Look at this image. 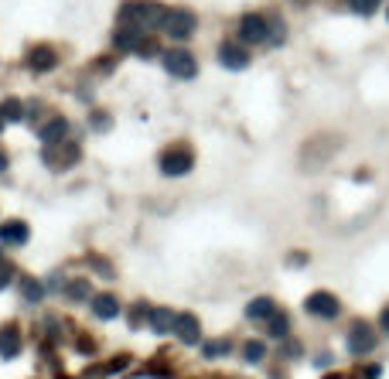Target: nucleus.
<instances>
[{"label":"nucleus","instance_id":"26","mask_svg":"<svg viewBox=\"0 0 389 379\" xmlns=\"http://www.w3.org/2000/svg\"><path fill=\"white\" fill-rule=\"evenodd\" d=\"M143 318H147V308L137 304V308H133V315H130V325H143Z\"/></svg>","mask_w":389,"mask_h":379},{"label":"nucleus","instance_id":"30","mask_svg":"<svg viewBox=\"0 0 389 379\" xmlns=\"http://www.w3.org/2000/svg\"><path fill=\"white\" fill-rule=\"evenodd\" d=\"M0 130H4V116H0Z\"/></svg>","mask_w":389,"mask_h":379},{"label":"nucleus","instance_id":"32","mask_svg":"<svg viewBox=\"0 0 389 379\" xmlns=\"http://www.w3.org/2000/svg\"><path fill=\"white\" fill-rule=\"evenodd\" d=\"M297 4H304V0H297Z\"/></svg>","mask_w":389,"mask_h":379},{"label":"nucleus","instance_id":"31","mask_svg":"<svg viewBox=\"0 0 389 379\" xmlns=\"http://www.w3.org/2000/svg\"><path fill=\"white\" fill-rule=\"evenodd\" d=\"M331 379H342V376H331Z\"/></svg>","mask_w":389,"mask_h":379},{"label":"nucleus","instance_id":"4","mask_svg":"<svg viewBox=\"0 0 389 379\" xmlns=\"http://www.w3.org/2000/svg\"><path fill=\"white\" fill-rule=\"evenodd\" d=\"M375 332H373V325H365V321H355L352 328H348V352L352 355H369L375 348Z\"/></svg>","mask_w":389,"mask_h":379},{"label":"nucleus","instance_id":"16","mask_svg":"<svg viewBox=\"0 0 389 379\" xmlns=\"http://www.w3.org/2000/svg\"><path fill=\"white\" fill-rule=\"evenodd\" d=\"M93 311H96V318H116L120 315V300L113 298V294H96L93 298Z\"/></svg>","mask_w":389,"mask_h":379},{"label":"nucleus","instance_id":"18","mask_svg":"<svg viewBox=\"0 0 389 379\" xmlns=\"http://www.w3.org/2000/svg\"><path fill=\"white\" fill-rule=\"evenodd\" d=\"M287 332H291V318L283 315V311H277V315L266 321V335L270 338H287Z\"/></svg>","mask_w":389,"mask_h":379},{"label":"nucleus","instance_id":"12","mask_svg":"<svg viewBox=\"0 0 389 379\" xmlns=\"http://www.w3.org/2000/svg\"><path fill=\"white\" fill-rule=\"evenodd\" d=\"M218 62L226 65V69H233V72H239V69H246L249 65V51L246 48H239V45H222Z\"/></svg>","mask_w":389,"mask_h":379},{"label":"nucleus","instance_id":"29","mask_svg":"<svg viewBox=\"0 0 389 379\" xmlns=\"http://www.w3.org/2000/svg\"><path fill=\"white\" fill-rule=\"evenodd\" d=\"M0 171H7V154L0 151Z\"/></svg>","mask_w":389,"mask_h":379},{"label":"nucleus","instance_id":"7","mask_svg":"<svg viewBox=\"0 0 389 379\" xmlns=\"http://www.w3.org/2000/svg\"><path fill=\"white\" fill-rule=\"evenodd\" d=\"M164 31L171 34L174 41H185L188 34L195 31V14L191 11H171L168 21H164Z\"/></svg>","mask_w":389,"mask_h":379},{"label":"nucleus","instance_id":"8","mask_svg":"<svg viewBox=\"0 0 389 379\" xmlns=\"http://www.w3.org/2000/svg\"><path fill=\"white\" fill-rule=\"evenodd\" d=\"M72 161H79V147L76 143H48L45 151V164H51V168H69Z\"/></svg>","mask_w":389,"mask_h":379},{"label":"nucleus","instance_id":"13","mask_svg":"<svg viewBox=\"0 0 389 379\" xmlns=\"http://www.w3.org/2000/svg\"><path fill=\"white\" fill-rule=\"evenodd\" d=\"M174 332H178V338H181V342L195 345V342L202 338V325H198V318H195V315H178V325H174Z\"/></svg>","mask_w":389,"mask_h":379},{"label":"nucleus","instance_id":"20","mask_svg":"<svg viewBox=\"0 0 389 379\" xmlns=\"http://www.w3.org/2000/svg\"><path fill=\"white\" fill-rule=\"evenodd\" d=\"M0 116L4 120H24V103L21 99H4L0 103Z\"/></svg>","mask_w":389,"mask_h":379},{"label":"nucleus","instance_id":"27","mask_svg":"<svg viewBox=\"0 0 389 379\" xmlns=\"http://www.w3.org/2000/svg\"><path fill=\"white\" fill-rule=\"evenodd\" d=\"M14 277V270H11V263H0V287H7V281Z\"/></svg>","mask_w":389,"mask_h":379},{"label":"nucleus","instance_id":"25","mask_svg":"<svg viewBox=\"0 0 389 379\" xmlns=\"http://www.w3.org/2000/svg\"><path fill=\"white\" fill-rule=\"evenodd\" d=\"M229 348H233L229 342H208V345H205L202 352H205V359H218V355H226Z\"/></svg>","mask_w":389,"mask_h":379},{"label":"nucleus","instance_id":"10","mask_svg":"<svg viewBox=\"0 0 389 379\" xmlns=\"http://www.w3.org/2000/svg\"><path fill=\"white\" fill-rule=\"evenodd\" d=\"M55 62H59V55L48 45H34L31 51H28V69H31V72H48V69H55Z\"/></svg>","mask_w":389,"mask_h":379},{"label":"nucleus","instance_id":"22","mask_svg":"<svg viewBox=\"0 0 389 379\" xmlns=\"http://www.w3.org/2000/svg\"><path fill=\"white\" fill-rule=\"evenodd\" d=\"M243 355H246V363H263L266 345L263 342H246V345H243Z\"/></svg>","mask_w":389,"mask_h":379},{"label":"nucleus","instance_id":"6","mask_svg":"<svg viewBox=\"0 0 389 379\" xmlns=\"http://www.w3.org/2000/svg\"><path fill=\"white\" fill-rule=\"evenodd\" d=\"M304 308H308V315H314V318H338V311H342L338 298L328 294V290H314L311 298L304 300Z\"/></svg>","mask_w":389,"mask_h":379},{"label":"nucleus","instance_id":"2","mask_svg":"<svg viewBox=\"0 0 389 379\" xmlns=\"http://www.w3.org/2000/svg\"><path fill=\"white\" fill-rule=\"evenodd\" d=\"M164 69L171 72L174 79H195L198 62H195V55L185 51V48H171V51H164Z\"/></svg>","mask_w":389,"mask_h":379},{"label":"nucleus","instance_id":"19","mask_svg":"<svg viewBox=\"0 0 389 379\" xmlns=\"http://www.w3.org/2000/svg\"><path fill=\"white\" fill-rule=\"evenodd\" d=\"M21 294H24V300L38 304V300L45 298V284H41V281H34V277H21Z\"/></svg>","mask_w":389,"mask_h":379},{"label":"nucleus","instance_id":"14","mask_svg":"<svg viewBox=\"0 0 389 379\" xmlns=\"http://www.w3.org/2000/svg\"><path fill=\"white\" fill-rule=\"evenodd\" d=\"M38 133H41V141L45 143H62L65 133H69V120H65V116H55V120H48Z\"/></svg>","mask_w":389,"mask_h":379},{"label":"nucleus","instance_id":"23","mask_svg":"<svg viewBox=\"0 0 389 379\" xmlns=\"http://www.w3.org/2000/svg\"><path fill=\"white\" fill-rule=\"evenodd\" d=\"M348 4H352V11H355V14L369 17V14H375V7H379L383 0H348Z\"/></svg>","mask_w":389,"mask_h":379},{"label":"nucleus","instance_id":"24","mask_svg":"<svg viewBox=\"0 0 389 379\" xmlns=\"http://www.w3.org/2000/svg\"><path fill=\"white\" fill-rule=\"evenodd\" d=\"M65 294L72 300H86L89 298V284H86V281H72V284L65 287Z\"/></svg>","mask_w":389,"mask_h":379},{"label":"nucleus","instance_id":"9","mask_svg":"<svg viewBox=\"0 0 389 379\" xmlns=\"http://www.w3.org/2000/svg\"><path fill=\"white\" fill-rule=\"evenodd\" d=\"M14 355H21V328L4 325L0 328V359H14Z\"/></svg>","mask_w":389,"mask_h":379},{"label":"nucleus","instance_id":"5","mask_svg":"<svg viewBox=\"0 0 389 379\" xmlns=\"http://www.w3.org/2000/svg\"><path fill=\"white\" fill-rule=\"evenodd\" d=\"M266 31H270V17L263 14H246L239 21V41H246V45L266 41Z\"/></svg>","mask_w":389,"mask_h":379},{"label":"nucleus","instance_id":"28","mask_svg":"<svg viewBox=\"0 0 389 379\" xmlns=\"http://www.w3.org/2000/svg\"><path fill=\"white\" fill-rule=\"evenodd\" d=\"M379 325H383V332L389 335V308H386V311H383V318H379Z\"/></svg>","mask_w":389,"mask_h":379},{"label":"nucleus","instance_id":"17","mask_svg":"<svg viewBox=\"0 0 389 379\" xmlns=\"http://www.w3.org/2000/svg\"><path fill=\"white\" fill-rule=\"evenodd\" d=\"M246 315L253 318V321H270V318L277 315V304H273L270 298H256V300H249Z\"/></svg>","mask_w":389,"mask_h":379},{"label":"nucleus","instance_id":"3","mask_svg":"<svg viewBox=\"0 0 389 379\" xmlns=\"http://www.w3.org/2000/svg\"><path fill=\"white\" fill-rule=\"evenodd\" d=\"M191 164H195V154H191L188 147H171V151H164V154H161V171L168 174V178L188 174V171H191Z\"/></svg>","mask_w":389,"mask_h":379},{"label":"nucleus","instance_id":"11","mask_svg":"<svg viewBox=\"0 0 389 379\" xmlns=\"http://www.w3.org/2000/svg\"><path fill=\"white\" fill-rule=\"evenodd\" d=\"M28 222H21V219H11V222H4L0 226V239L7 243V246H21V243H28Z\"/></svg>","mask_w":389,"mask_h":379},{"label":"nucleus","instance_id":"15","mask_svg":"<svg viewBox=\"0 0 389 379\" xmlns=\"http://www.w3.org/2000/svg\"><path fill=\"white\" fill-rule=\"evenodd\" d=\"M174 325H178V315H174V311H168V308H154V311H151V328H154L157 335L174 332Z\"/></svg>","mask_w":389,"mask_h":379},{"label":"nucleus","instance_id":"1","mask_svg":"<svg viewBox=\"0 0 389 379\" xmlns=\"http://www.w3.org/2000/svg\"><path fill=\"white\" fill-rule=\"evenodd\" d=\"M168 7H161V4H154V0H133V4H126L123 7V24H130V28H137V31L151 34L157 31V28H164V21H168Z\"/></svg>","mask_w":389,"mask_h":379},{"label":"nucleus","instance_id":"21","mask_svg":"<svg viewBox=\"0 0 389 379\" xmlns=\"http://www.w3.org/2000/svg\"><path fill=\"white\" fill-rule=\"evenodd\" d=\"M283 34H287V31H283V21H281V17L270 14V31H266V45L281 48V45H283Z\"/></svg>","mask_w":389,"mask_h":379}]
</instances>
